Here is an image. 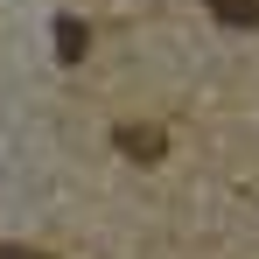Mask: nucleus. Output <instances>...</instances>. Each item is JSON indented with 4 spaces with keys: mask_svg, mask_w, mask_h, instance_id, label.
<instances>
[{
    "mask_svg": "<svg viewBox=\"0 0 259 259\" xmlns=\"http://www.w3.org/2000/svg\"><path fill=\"white\" fill-rule=\"evenodd\" d=\"M224 28H259V0H203Z\"/></svg>",
    "mask_w": 259,
    "mask_h": 259,
    "instance_id": "1",
    "label": "nucleus"
},
{
    "mask_svg": "<svg viewBox=\"0 0 259 259\" xmlns=\"http://www.w3.org/2000/svg\"><path fill=\"white\" fill-rule=\"evenodd\" d=\"M119 154L154 161V154H161V126H119Z\"/></svg>",
    "mask_w": 259,
    "mask_h": 259,
    "instance_id": "2",
    "label": "nucleus"
},
{
    "mask_svg": "<svg viewBox=\"0 0 259 259\" xmlns=\"http://www.w3.org/2000/svg\"><path fill=\"white\" fill-rule=\"evenodd\" d=\"M84 21H70V14H63V21H56V56H63V63H77V56H84Z\"/></svg>",
    "mask_w": 259,
    "mask_h": 259,
    "instance_id": "3",
    "label": "nucleus"
},
{
    "mask_svg": "<svg viewBox=\"0 0 259 259\" xmlns=\"http://www.w3.org/2000/svg\"><path fill=\"white\" fill-rule=\"evenodd\" d=\"M0 259H49V252H28V245H0Z\"/></svg>",
    "mask_w": 259,
    "mask_h": 259,
    "instance_id": "4",
    "label": "nucleus"
}]
</instances>
